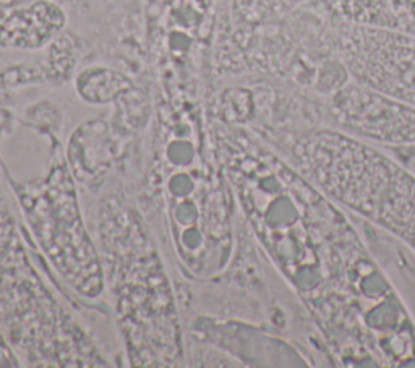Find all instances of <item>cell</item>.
<instances>
[{
  "label": "cell",
  "mask_w": 415,
  "mask_h": 368,
  "mask_svg": "<svg viewBox=\"0 0 415 368\" xmlns=\"http://www.w3.org/2000/svg\"><path fill=\"white\" fill-rule=\"evenodd\" d=\"M289 150L313 187L388 230L415 253V175L411 170L337 128L300 133Z\"/></svg>",
  "instance_id": "cell-1"
},
{
  "label": "cell",
  "mask_w": 415,
  "mask_h": 368,
  "mask_svg": "<svg viewBox=\"0 0 415 368\" xmlns=\"http://www.w3.org/2000/svg\"><path fill=\"white\" fill-rule=\"evenodd\" d=\"M324 38L351 78L415 108V36L324 16Z\"/></svg>",
  "instance_id": "cell-2"
},
{
  "label": "cell",
  "mask_w": 415,
  "mask_h": 368,
  "mask_svg": "<svg viewBox=\"0 0 415 368\" xmlns=\"http://www.w3.org/2000/svg\"><path fill=\"white\" fill-rule=\"evenodd\" d=\"M326 111L337 130L360 140L415 143V108L352 78L331 94Z\"/></svg>",
  "instance_id": "cell-3"
}]
</instances>
